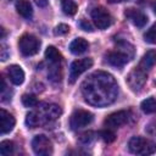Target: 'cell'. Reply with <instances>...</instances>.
<instances>
[{"label":"cell","instance_id":"11","mask_svg":"<svg viewBox=\"0 0 156 156\" xmlns=\"http://www.w3.org/2000/svg\"><path fill=\"white\" fill-rule=\"evenodd\" d=\"M106 61L108 65L113 66V67H117V68H121L123 67L133 56H130L128 52L121 50V49H117L115 51H110L106 54Z\"/></svg>","mask_w":156,"mask_h":156},{"label":"cell","instance_id":"26","mask_svg":"<svg viewBox=\"0 0 156 156\" xmlns=\"http://www.w3.org/2000/svg\"><path fill=\"white\" fill-rule=\"evenodd\" d=\"M68 32H69V27H68L67 24H65V23L58 24V26L54 29L55 35H65V34H67Z\"/></svg>","mask_w":156,"mask_h":156},{"label":"cell","instance_id":"7","mask_svg":"<svg viewBox=\"0 0 156 156\" xmlns=\"http://www.w3.org/2000/svg\"><path fill=\"white\" fill-rule=\"evenodd\" d=\"M32 149L38 156H48L52 154V143L48 136L43 134L35 135L32 140Z\"/></svg>","mask_w":156,"mask_h":156},{"label":"cell","instance_id":"31","mask_svg":"<svg viewBox=\"0 0 156 156\" xmlns=\"http://www.w3.org/2000/svg\"><path fill=\"white\" fill-rule=\"evenodd\" d=\"M0 30H1V39H4V38H5V34H6V33H5V28H2V27H1V29H0Z\"/></svg>","mask_w":156,"mask_h":156},{"label":"cell","instance_id":"29","mask_svg":"<svg viewBox=\"0 0 156 156\" xmlns=\"http://www.w3.org/2000/svg\"><path fill=\"white\" fill-rule=\"evenodd\" d=\"M34 1L39 7H45L48 5V2H49V0H34Z\"/></svg>","mask_w":156,"mask_h":156},{"label":"cell","instance_id":"5","mask_svg":"<svg viewBox=\"0 0 156 156\" xmlns=\"http://www.w3.org/2000/svg\"><path fill=\"white\" fill-rule=\"evenodd\" d=\"M146 80H147L146 71L143 69L140 66L133 68V69L128 73V76H127V78H126V82H127L128 87H129L133 91H140V90L144 88Z\"/></svg>","mask_w":156,"mask_h":156},{"label":"cell","instance_id":"6","mask_svg":"<svg viewBox=\"0 0 156 156\" xmlns=\"http://www.w3.org/2000/svg\"><path fill=\"white\" fill-rule=\"evenodd\" d=\"M93 113H90L87 110L78 108L73 111V113L69 117V127L72 130H78L80 128L89 126L93 122Z\"/></svg>","mask_w":156,"mask_h":156},{"label":"cell","instance_id":"23","mask_svg":"<svg viewBox=\"0 0 156 156\" xmlns=\"http://www.w3.org/2000/svg\"><path fill=\"white\" fill-rule=\"evenodd\" d=\"M22 104L26 106V107H35L38 105V100L34 95L32 94H24L22 96Z\"/></svg>","mask_w":156,"mask_h":156},{"label":"cell","instance_id":"15","mask_svg":"<svg viewBox=\"0 0 156 156\" xmlns=\"http://www.w3.org/2000/svg\"><path fill=\"white\" fill-rule=\"evenodd\" d=\"M89 49V43L84 38H76L69 44V51L74 55H80Z\"/></svg>","mask_w":156,"mask_h":156},{"label":"cell","instance_id":"22","mask_svg":"<svg viewBox=\"0 0 156 156\" xmlns=\"http://www.w3.org/2000/svg\"><path fill=\"white\" fill-rule=\"evenodd\" d=\"M144 39L149 44H156V23L146 30V33L144 34Z\"/></svg>","mask_w":156,"mask_h":156},{"label":"cell","instance_id":"32","mask_svg":"<svg viewBox=\"0 0 156 156\" xmlns=\"http://www.w3.org/2000/svg\"><path fill=\"white\" fill-rule=\"evenodd\" d=\"M152 9H154V12L156 13V0H154V2H152Z\"/></svg>","mask_w":156,"mask_h":156},{"label":"cell","instance_id":"18","mask_svg":"<svg viewBox=\"0 0 156 156\" xmlns=\"http://www.w3.org/2000/svg\"><path fill=\"white\" fill-rule=\"evenodd\" d=\"M45 58L51 63V65H60L62 61V55L61 52L52 45L48 46L45 50Z\"/></svg>","mask_w":156,"mask_h":156},{"label":"cell","instance_id":"2","mask_svg":"<svg viewBox=\"0 0 156 156\" xmlns=\"http://www.w3.org/2000/svg\"><path fill=\"white\" fill-rule=\"evenodd\" d=\"M61 107L55 104H38L35 110L30 111L26 116V124L29 128H37L46 126L56 121L61 116Z\"/></svg>","mask_w":156,"mask_h":156},{"label":"cell","instance_id":"21","mask_svg":"<svg viewBox=\"0 0 156 156\" xmlns=\"http://www.w3.org/2000/svg\"><path fill=\"white\" fill-rule=\"evenodd\" d=\"M15 145L10 140H2L0 143V155L1 156H10L13 152Z\"/></svg>","mask_w":156,"mask_h":156},{"label":"cell","instance_id":"8","mask_svg":"<svg viewBox=\"0 0 156 156\" xmlns=\"http://www.w3.org/2000/svg\"><path fill=\"white\" fill-rule=\"evenodd\" d=\"M91 18L99 29H106L112 24V16L106 9L101 6L94 7L91 10Z\"/></svg>","mask_w":156,"mask_h":156},{"label":"cell","instance_id":"9","mask_svg":"<svg viewBox=\"0 0 156 156\" xmlns=\"http://www.w3.org/2000/svg\"><path fill=\"white\" fill-rule=\"evenodd\" d=\"M130 118V112L129 111H117V112H113L111 115H108L105 121H104V126L106 128H110V129H117L119 127H122L123 124H126Z\"/></svg>","mask_w":156,"mask_h":156},{"label":"cell","instance_id":"17","mask_svg":"<svg viewBox=\"0 0 156 156\" xmlns=\"http://www.w3.org/2000/svg\"><path fill=\"white\" fill-rule=\"evenodd\" d=\"M139 66L143 69H145V71H147V69L152 68L154 66H156V50H149V51H146L144 54V56L141 57Z\"/></svg>","mask_w":156,"mask_h":156},{"label":"cell","instance_id":"28","mask_svg":"<svg viewBox=\"0 0 156 156\" xmlns=\"http://www.w3.org/2000/svg\"><path fill=\"white\" fill-rule=\"evenodd\" d=\"M7 56H9V54H7V49H6V46L2 44V45H1V60L5 61V60L7 58Z\"/></svg>","mask_w":156,"mask_h":156},{"label":"cell","instance_id":"10","mask_svg":"<svg viewBox=\"0 0 156 156\" xmlns=\"http://www.w3.org/2000/svg\"><path fill=\"white\" fill-rule=\"evenodd\" d=\"M91 66H93V58H90V57H84V58L73 61L69 66V82L74 83L77 80V78L82 73H84L88 68H90Z\"/></svg>","mask_w":156,"mask_h":156},{"label":"cell","instance_id":"1","mask_svg":"<svg viewBox=\"0 0 156 156\" xmlns=\"http://www.w3.org/2000/svg\"><path fill=\"white\" fill-rule=\"evenodd\" d=\"M84 100L93 106L111 105L118 95V85L115 78L104 71H98L88 76L80 85Z\"/></svg>","mask_w":156,"mask_h":156},{"label":"cell","instance_id":"27","mask_svg":"<svg viewBox=\"0 0 156 156\" xmlns=\"http://www.w3.org/2000/svg\"><path fill=\"white\" fill-rule=\"evenodd\" d=\"M79 27L83 29V30H85V32H93L94 29H93V26L90 24V22H88L87 20H80L79 21Z\"/></svg>","mask_w":156,"mask_h":156},{"label":"cell","instance_id":"20","mask_svg":"<svg viewBox=\"0 0 156 156\" xmlns=\"http://www.w3.org/2000/svg\"><path fill=\"white\" fill-rule=\"evenodd\" d=\"M61 5H62L63 12L67 16H73L77 12V10H78V6H77V4L73 0H62Z\"/></svg>","mask_w":156,"mask_h":156},{"label":"cell","instance_id":"12","mask_svg":"<svg viewBox=\"0 0 156 156\" xmlns=\"http://www.w3.org/2000/svg\"><path fill=\"white\" fill-rule=\"evenodd\" d=\"M126 17L135 26V27H139V28H143L146 23H147V16L140 11V10H136V9H128L126 12H124Z\"/></svg>","mask_w":156,"mask_h":156},{"label":"cell","instance_id":"19","mask_svg":"<svg viewBox=\"0 0 156 156\" xmlns=\"http://www.w3.org/2000/svg\"><path fill=\"white\" fill-rule=\"evenodd\" d=\"M140 107H141V111L144 113H156V99L155 98H147L145 100L141 101L140 104Z\"/></svg>","mask_w":156,"mask_h":156},{"label":"cell","instance_id":"14","mask_svg":"<svg viewBox=\"0 0 156 156\" xmlns=\"http://www.w3.org/2000/svg\"><path fill=\"white\" fill-rule=\"evenodd\" d=\"M7 74H9L10 80L15 85H20L24 80V72H23L22 67L18 66V65H11L7 68Z\"/></svg>","mask_w":156,"mask_h":156},{"label":"cell","instance_id":"13","mask_svg":"<svg viewBox=\"0 0 156 156\" xmlns=\"http://www.w3.org/2000/svg\"><path fill=\"white\" fill-rule=\"evenodd\" d=\"M15 123H16L15 117L10 112H7L6 110L1 108L0 110V133L1 134L10 133L13 129Z\"/></svg>","mask_w":156,"mask_h":156},{"label":"cell","instance_id":"16","mask_svg":"<svg viewBox=\"0 0 156 156\" xmlns=\"http://www.w3.org/2000/svg\"><path fill=\"white\" fill-rule=\"evenodd\" d=\"M16 10L18 15H21L26 20H30L33 16V9L28 0H18L16 2Z\"/></svg>","mask_w":156,"mask_h":156},{"label":"cell","instance_id":"30","mask_svg":"<svg viewBox=\"0 0 156 156\" xmlns=\"http://www.w3.org/2000/svg\"><path fill=\"white\" fill-rule=\"evenodd\" d=\"M122 1H124V0H108L110 4H117V2H122Z\"/></svg>","mask_w":156,"mask_h":156},{"label":"cell","instance_id":"3","mask_svg":"<svg viewBox=\"0 0 156 156\" xmlns=\"http://www.w3.org/2000/svg\"><path fill=\"white\" fill-rule=\"evenodd\" d=\"M128 150L134 155H151L156 152V144L146 138L133 136L128 141Z\"/></svg>","mask_w":156,"mask_h":156},{"label":"cell","instance_id":"4","mask_svg":"<svg viewBox=\"0 0 156 156\" xmlns=\"http://www.w3.org/2000/svg\"><path fill=\"white\" fill-rule=\"evenodd\" d=\"M18 49L23 56H33L40 49V40L33 34H23L18 40Z\"/></svg>","mask_w":156,"mask_h":156},{"label":"cell","instance_id":"24","mask_svg":"<svg viewBox=\"0 0 156 156\" xmlns=\"http://www.w3.org/2000/svg\"><path fill=\"white\" fill-rule=\"evenodd\" d=\"M100 136H101V139H102L105 143H107V144L115 141V139H116V134H115L113 130L110 129V128H106L105 130H101V132H100Z\"/></svg>","mask_w":156,"mask_h":156},{"label":"cell","instance_id":"25","mask_svg":"<svg viewBox=\"0 0 156 156\" xmlns=\"http://www.w3.org/2000/svg\"><path fill=\"white\" fill-rule=\"evenodd\" d=\"M94 135H95V134H94L93 132H85V133H83V134L79 136V143H82V144H84V145H89V144H91L93 140L95 139Z\"/></svg>","mask_w":156,"mask_h":156}]
</instances>
